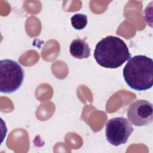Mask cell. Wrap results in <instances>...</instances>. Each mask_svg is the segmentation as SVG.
Listing matches in <instances>:
<instances>
[{"label": "cell", "instance_id": "1", "mask_svg": "<svg viewBox=\"0 0 153 153\" xmlns=\"http://www.w3.org/2000/svg\"><path fill=\"white\" fill-rule=\"evenodd\" d=\"M96 62L105 68H118L131 58L129 50L121 38L108 36L96 44L94 51Z\"/></svg>", "mask_w": 153, "mask_h": 153}, {"label": "cell", "instance_id": "2", "mask_svg": "<svg viewBox=\"0 0 153 153\" xmlns=\"http://www.w3.org/2000/svg\"><path fill=\"white\" fill-rule=\"evenodd\" d=\"M126 84L136 91H145L153 85V60L145 55H136L129 59L123 68Z\"/></svg>", "mask_w": 153, "mask_h": 153}, {"label": "cell", "instance_id": "3", "mask_svg": "<svg viewBox=\"0 0 153 153\" xmlns=\"http://www.w3.org/2000/svg\"><path fill=\"white\" fill-rule=\"evenodd\" d=\"M24 71L22 66L11 59L0 61V91L4 93L16 91L22 84Z\"/></svg>", "mask_w": 153, "mask_h": 153}, {"label": "cell", "instance_id": "4", "mask_svg": "<svg viewBox=\"0 0 153 153\" xmlns=\"http://www.w3.org/2000/svg\"><path fill=\"white\" fill-rule=\"evenodd\" d=\"M133 131L131 123L123 117L111 118L106 124V139L109 143L115 146L126 143Z\"/></svg>", "mask_w": 153, "mask_h": 153}, {"label": "cell", "instance_id": "5", "mask_svg": "<svg viewBox=\"0 0 153 153\" xmlns=\"http://www.w3.org/2000/svg\"><path fill=\"white\" fill-rule=\"evenodd\" d=\"M127 115L128 121L134 126L141 127L152 122V104L146 100H137L128 108Z\"/></svg>", "mask_w": 153, "mask_h": 153}, {"label": "cell", "instance_id": "6", "mask_svg": "<svg viewBox=\"0 0 153 153\" xmlns=\"http://www.w3.org/2000/svg\"><path fill=\"white\" fill-rule=\"evenodd\" d=\"M71 54L75 58L87 59L90 56V48L84 39H75L73 40L69 46Z\"/></svg>", "mask_w": 153, "mask_h": 153}, {"label": "cell", "instance_id": "7", "mask_svg": "<svg viewBox=\"0 0 153 153\" xmlns=\"http://www.w3.org/2000/svg\"><path fill=\"white\" fill-rule=\"evenodd\" d=\"M71 22L74 29L76 30L83 29L87 25V16L81 13L75 14L71 19Z\"/></svg>", "mask_w": 153, "mask_h": 153}]
</instances>
